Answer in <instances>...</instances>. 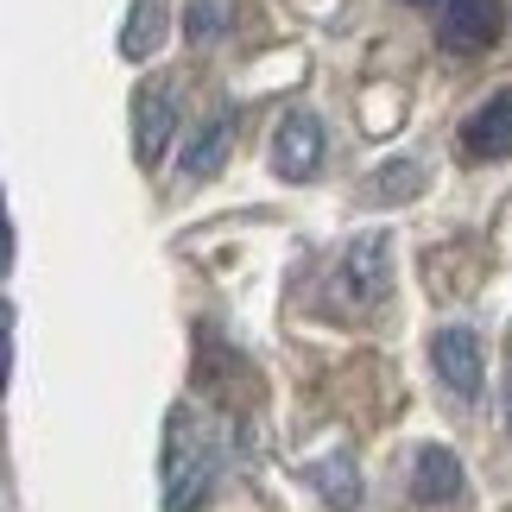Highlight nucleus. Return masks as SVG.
I'll return each mask as SVG.
<instances>
[{"mask_svg": "<svg viewBox=\"0 0 512 512\" xmlns=\"http://www.w3.org/2000/svg\"><path fill=\"white\" fill-rule=\"evenodd\" d=\"M462 152L468 159H512V89L487 95L462 121Z\"/></svg>", "mask_w": 512, "mask_h": 512, "instance_id": "nucleus-7", "label": "nucleus"}, {"mask_svg": "<svg viewBox=\"0 0 512 512\" xmlns=\"http://www.w3.org/2000/svg\"><path fill=\"white\" fill-rule=\"evenodd\" d=\"M222 26H228V7H222V0H190V7H184V32L196 38V45L222 38Z\"/></svg>", "mask_w": 512, "mask_h": 512, "instance_id": "nucleus-13", "label": "nucleus"}, {"mask_svg": "<svg viewBox=\"0 0 512 512\" xmlns=\"http://www.w3.org/2000/svg\"><path fill=\"white\" fill-rule=\"evenodd\" d=\"M215 487V443L209 424L190 405L165 411V443H159V500L165 512H196Z\"/></svg>", "mask_w": 512, "mask_h": 512, "instance_id": "nucleus-1", "label": "nucleus"}, {"mask_svg": "<svg viewBox=\"0 0 512 512\" xmlns=\"http://www.w3.org/2000/svg\"><path fill=\"white\" fill-rule=\"evenodd\" d=\"M430 367H437V380L456 392V399H475L481 392V336L475 329H437L430 336Z\"/></svg>", "mask_w": 512, "mask_h": 512, "instance_id": "nucleus-5", "label": "nucleus"}, {"mask_svg": "<svg viewBox=\"0 0 512 512\" xmlns=\"http://www.w3.org/2000/svg\"><path fill=\"white\" fill-rule=\"evenodd\" d=\"M500 0H449L443 7V26H437V45L443 51H487L500 38Z\"/></svg>", "mask_w": 512, "mask_h": 512, "instance_id": "nucleus-6", "label": "nucleus"}, {"mask_svg": "<svg viewBox=\"0 0 512 512\" xmlns=\"http://www.w3.org/2000/svg\"><path fill=\"white\" fill-rule=\"evenodd\" d=\"M386 285H392V241L386 234L348 241L342 266H336V304L348 310V317H367V310L386 298Z\"/></svg>", "mask_w": 512, "mask_h": 512, "instance_id": "nucleus-2", "label": "nucleus"}, {"mask_svg": "<svg viewBox=\"0 0 512 512\" xmlns=\"http://www.w3.org/2000/svg\"><path fill=\"white\" fill-rule=\"evenodd\" d=\"M13 380V304L0 298V392H7Z\"/></svg>", "mask_w": 512, "mask_h": 512, "instance_id": "nucleus-14", "label": "nucleus"}, {"mask_svg": "<svg viewBox=\"0 0 512 512\" xmlns=\"http://www.w3.org/2000/svg\"><path fill=\"white\" fill-rule=\"evenodd\" d=\"M418 190H424V171L411 159H392V165H380V177H373V196H380V203H405V196H418Z\"/></svg>", "mask_w": 512, "mask_h": 512, "instance_id": "nucleus-12", "label": "nucleus"}, {"mask_svg": "<svg viewBox=\"0 0 512 512\" xmlns=\"http://www.w3.org/2000/svg\"><path fill=\"white\" fill-rule=\"evenodd\" d=\"M159 38H165V7L159 0H140V7L127 13V26H121V57H152Z\"/></svg>", "mask_w": 512, "mask_h": 512, "instance_id": "nucleus-11", "label": "nucleus"}, {"mask_svg": "<svg viewBox=\"0 0 512 512\" xmlns=\"http://www.w3.org/2000/svg\"><path fill=\"white\" fill-rule=\"evenodd\" d=\"M13 272V222H7V196H0V279Z\"/></svg>", "mask_w": 512, "mask_h": 512, "instance_id": "nucleus-15", "label": "nucleus"}, {"mask_svg": "<svg viewBox=\"0 0 512 512\" xmlns=\"http://www.w3.org/2000/svg\"><path fill=\"white\" fill-rule=\"evenodd\" d=\"M228 146H234V121H228V108L203 114V121H196V133L184 140V177H190V184H209V177L228 165Z\"/></svg>", "mask_w": 512, "mask_h": 512, "instance_id": "nucleus-9", "label": "nucleus"}, {"mask_svg": "<svg viewBox=\"0 0 512 512\" xmlns=\"http://www.w3.org/2000/svg\"><path fill=\"white\" fill-rule=\"evenodd\" d=\"M323 146H329V133L317 114H285L279 133H272V171L291 177V184H310V177L323 171Z\"/></svg>", "mask_w": 512, "mask_h": 512, "instance_id": "nucleus-4", "label": "nucleus"}, {"mask_svg": "<svg viewBox=\"0 0 512 512\" xmlns=\"http://www.w3.org/2000/svg\"><path fill=\"white\" fill-rule=\"evenodd\" d=\"M405 7H437V0H405Z\"/></svg>", "mask_w": 512, "mask_h": 512, "instance_id": "nucleus-17", "label": "nucleus"}, {"mask_svg": "<svg viewBox=\"0 0 512 512\" xmlns=\"http://www.w3.org/2000/svg\"><path fill=\"white\" fill-rule=\"evenodd\" d=\"M506 424H512V386H506Z\"/></svg>", "mask_w": 512, "mask_h": 512, "instance_id": "nucleus-16", "label": "nucleus"}, {"mask_svg": "<svg viewBox=\"0 0 512 512\" xmlns=\"http://www.w3.org/2000/svg\"><path fill=\"white\" fill-rule=\"evenodd\" d=\"M411 494H418V506H456L462 500V462H456V449L424 443L418 462H411Z\"/></svg>", "mask_w": 512, "mask_h": 512, "instance_id": "nucleus-8", "label": "nucleus"}, {"mask_svg": "<svg viewBox=\"0 0 512 512\" xmlns=\"http://www.w3.org/2000/svg\"><path fill=\"white\" fill-rule=\"evenodd\" d=\"M171 140H177V95H171V83H146L133 95V159L146 171L165 165Z\"/></svg>", "mask_w": 512, "mask_h": 512, "instance_id": "nucleus-3", "label": "nucleus"}, {"mask_svg": "<svg viewBox=\"0 0 512 512\" xmlns=\"http://www.w3.org/2000/svg\"><path fill=\"white\" fill-rule=\"evenodd\" d=\"M310 481H317V494L329 506H361V475H354V456H323L317 468H310Z\"/></svg>", "mask_w": 512, "mask_h": 512, "instance_id": "nucleus-10", "label": "nucleus"}]
</instances>
